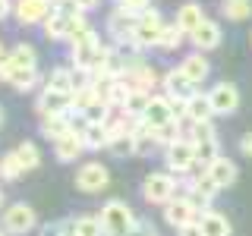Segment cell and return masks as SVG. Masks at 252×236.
Returning <instances> with one entry per match:
<instances>
[{"instance_id": "cell-30", "label": "cell", "mask_w": 252, "mask_h": 236, "mask_svg": "<svg viewBox=\"0 0 252 236\" xmlns=\"http://www.w3.org/2000/svg\"><path fill=\"white\" fill-rule=\"evenodd\" d=\"M82 139H85V148H110V132L104 123H92L82 132Z\"/></svg>"}, {"instance_id": "cell-14", "label": "cell", "mask_w": 252, "mask_h": 236, "mask_svg": "<svg viewBox=\"0 0 252 236\" xmlns=\"http://www.w3.org/2000/svg\"><path fill=\"white\" fill-rule=\"evenodd\" d=\"M120 79L129 85L132 91H148V94H152V88L161 82V79H158V73H155L152 66H145V63H129V66H126V73H123Z\"/></svg>"}, {"instance_id": "cell-48", "label": "cell", "mask_w": 252, "mask_h": 236, "mask_svg": "<svg viewBox=\"0 0 252 236\" xmlns=\"http://www.w3.org/2000/svg\"><path fill=\"white\" fill-rule=\"evenodd\" d=\"M0 205H3V192H0Z\"/></svg>"}, {"instance_id": "cell-9", "label": "cell", "mask_w": 252, "mask_h": 236, "mask_svg": "<svg viewBox=\"0 0 252 236\" xmlns=\"http://www.w3.org/2000/svg\"><path fill=\"white\" fill-rule=\"evenodd\" d=\"M54 13V0H16L13 3V16L19 26H38L47 22Z\"/></svg>"}, {"instance_id": "cell-19", "label": "cell", "mask_w": 252, "mask_h": 236, "mask_svg": "<svg viewBox=\"0 0 252 236\" xmlns=\"http://www.w3.org/2000/svg\"><path fill=\"white\" fill-rule=\"evenodd\" d=\"M205 173H208V177L215 179L220 189H227V186H233V183H236V173H240V170H236V164L230 161V157L220 154L215 164H208V167H205Z\"/></svg>"}, {"instance_id": "cell-20", "label": "cell", "mask_w": 252, "mask_h": 236, "mask_svg": "<svg viewBox=\"0 0 252 236\" xmlns=\"http://www.w3.org/2000/svg\"><path fill=\"white\" fill-rule=\"evenodd\" d=\"M205 22V13H202V6L199 3H183L177 10V19H173V26H177L183 35H192L195 29H199Z\"/></svg>"}, {"instance_id": "cell-18", "label": "cell", "mask_w": 252, "mask_h": 236, "mask_svg": "<svg viewBox=\"0 0 252 236\" xmlns=\"http://www.w3.org/2000/svg\"><path fill=\"white\" fill-rule=\"evenodd\" d=\"M85 151V139H82V132H66L63 139L54 142V154H57V161L63 164H69V161H76L79 154Z\"/></svg>"}, {"instance_id": "cell-4", "label": "cell", "mask_w": 252, "mask_h": 236, "mask_svg": "<svg viewBox=\"0 0 252 236\" xmlns=\"http://www.w3.org/2000/svg\"><path fill=\"white\" fill-rule=\"evenodd\" d=\"M161 35H164V19H161V13L152 6V10H145L139 16L132 44H136L139 51H145V47H158V44H161Z\"/></svg>"}, {"instance_id": "cell-47", "label": "cell", "mask_w": 252, "mask_h": 236, "mask_svg": "<svg viewBox=\"0 0 252 236\" xmlns=\"http://www.w3.org/2000/svg\"><path fill=\"white\" fill-rule=\"evenodd\" d=\"M0 123H3V110H0Z\"/></svg>"}, {"instance_id": "cell-29", "label": "cell", "mask_w": 252, "mask_h": 236, "mask_svg": "<svg viewBox=\"0 0 252 236\" xmlns=\"http://www.w3.org/2000/svg\"><path fill=\"white\" fill-rule=\"evenodd\" d=\"M220 13L230 22H243V19L252 16V0H224V3H220Z\"/></svg>"}, {"instance_id": "cell-42", "label": "cell", "mask_w": 252, "mask_h": 236, "mask_svg": "<svg viewBox=\"0 0 252 236\" xmlns=\"http://www.w3.org/2000/svg\"><path fill=\"white\" fill-rule=\"evenodd\" d=\"M177 236H202V227L199 224H189V227H180Z\"/></svg>"}, {"instance_id": "cell-2", "label": "cell", "mask_w": 252, "mask_h": 236, "mask_svg": "<svg viewBox=\"0 0 252 236\" xmlns=\"http://www.w3.org/2000/svg\"><path fill=\"white\" fill-rule=\"evenodd\" d=\"M189 142L195 145V157H199L202 167H208V164H215L220 157L218 132H215L211 123H192V129H189Z\"/></svg>"}, {"instance_id": "cell-44", "label": "cell", "mask_w": 252, "mask_h": 236, "mask_svg": "<svg viewBox=\"0 0 252 236\" xmlns=\"http://www.w3.org/2000/svg\"><path fill=\"white\" fill-rule=\"evenodd\" d=\"M10 13H13V3H10V0H0V22H3Z\"/></svg>"}, {"instance_id": "cell-15", "label": "cell", "mask_w": 252, "mask_h": 236, "mask_svg": "<svg viewBox=\"0 0 252 236\" xmlns=\"http://www.w3.org/2000/svg\"><path fill=\"white\" fill-rule=\"evenodd\" d=\"M161 85H164V94L173 98V101H189L195 94V85L183 76V69H170V73H164Z\"/></svg>"}, {"instance_id": "cell-1", "label": "cell", "mask_w": 252, "mask_h": 236, "mask_svg": "<svg viewBox=\"0 0 252 236\" xmlns=\"http://www.w3.org/2000/svg\"><path fill=\"white\" fill-rule=\"evenodd\" d=\"M136 214H132V208L120 199L107 202L104 208H101V227H104V236H126L136 227Z\"/></svg>"}, {"instance_id": "cell-25", "label": "cell", "mask_w": 252, "mask_h": 236, "mask_svg": "<svg viewBox=\"0 0 252 236\" xmlns=\"http://www.w3.org/2000/svg\"><path fill=\"white\" fill-rule=\"evenodd\" d=\"M44 88H51V91H63V94H73V91L79 88L76 73H73V69H66V66H57L51 76L44 79Z\"/></svg>"}, {"instance_id": "cell-26", "label": "cell", "mask_w": 252, "mask_h": 236, "mask_svg": "<svg viewBox=\"0 0 252 236\" xmlns=\"http://www.w3.org/2000/svg\"><path fill=\"white\" fill-rule=\"evenodd\" d=\"M66 132H73V126H69V114H54V117H41V136L57 142L63 139Z\"/></svg>"}, {"instance_id": "cell-28", "label": "cell", "mask_w": 252, "mask_h": 236, "mask_svg": "<svg viewBox=\"0 0 252 236\" xmlns=\"http://www.w3.org/2000/svg\"><path fill=\"white\" fill-rule=\"evenodd\" d=\"M69 236H104V227H101V217L82 214V217L69 220Z\"/></svg>"}, {"instance_id": "cell-39", "label": "cell", "mask_w": 252, "mask_h": 236, "mask_svg": "<svg viewBox=\"0 0 252 236\" xmlns=\"http://www.w3.org/2000/svg\"><path fill=\"white\" fill-rule=\"evenodd\" d=\"M123 13H132V16H142L145 10H152V0H117Z\"/></svg>"}, {"instance_id": "cell-31", "label": "cell", "mask_w": 252, "mask_h": 236, "mask_svg": "<svg viewBox=\"0 0 252 236\" xmlns=\"http://www.w3.org/2000/svg\"><path fill=\"white\" fill-rule=\"evenodd\" d=\"M13 151H16V157H19L22 170H35L38 164H41V151H38L35 142H22V145H16Z\"/></svg>"}, {"instance_id": "cell-22", "label": "cell", "mask_w": 252, "mask_h": 236, "mask_svg": "<svg viewBox=\"0 0 252 236\" xmlns=\"http://www.w3.org/2000/svg\"><path fill=\"white\" fill-rule=\"evenodd\" d=\"M6 63H10V76L16 69H38V54L32 44H16L10 54H6Z\"/></svg>"}, {"instance_id": "cell-27", "label": "cell", "mask_w": 252, "mask_h": 236, "mask_svg": "<svg viewBox=\"0 0 252 236\" xmlns=\"http://www.w3.org/2000/svg\"><path fill=\"white\" fill-rule=\"evenodd\" d=\"M73 16H60V13H51V19L44 22V38L47 41H63V38H69V31H73Z\"/></svg>"}, {"instance_id": "cell-23", "label": "cell", "mask_w": 252, "mask_h": 236, "mask_svg": "<svg viewBox=\"0 0 252 236\" xmlns=\"http://www.w3.org/2000/svg\"><path fill=\"white\" fill-rule=\"evenodd\" d=\"M199 227H202V236H230V220L218 211H202L199 214Z\"/></svg>"}, {"instance_id": "cell-5", "label": "cell", "mask_w": 252, "mask_h": 236, "mask_svg": "<svg viewBox=\"0 0 252 236\" xmlns=\"http://www.w3.org/2000/svg\"><path fill=\"white\" fill-rule=\"evenodd\" d=\"M164 161H167V173L173 177H183L199 164V157H195V145L189 142V136H183L180 142H173L170 148H164Z\"/></svg>"}, {"instance_id": "cell-32", "label": "cell", "mask_w": 252, "mask_h": 236, "mask_svg": "<svg viewBox=\"0 0 252 236\" xmlns=\"http://www.w3.org/2000/svg\"><path fill=\"white\" fill-rule=\"evenodd\" d=\"M38 82H41L38 69H16V73L10 76V85H13L16 91H32Z\"/></svg>"}, {"instance_id": "cell-10", "label": "cell", "mask_w": 252, "mask_h": 236, "mask_svg": "<svg viewBox=\"0 0 252 236\" xmlns=\"http://www.w3.org/2000/svg\"><path fill=\"white\" fill-rule=\"evenodd\" d=\"M199 214H202V211L195 208L186 195H177V199H170L167 205H164V220H167L173 230L189 227V224H199Z\"/></svg>"}, {"instance_id": "cell-21", "label": "cell", "mask_w": 252, "mask_h": 236, "mask_svg": "<svg viewBox=\"0 0 252 236\" xmlns=\"http://www.w3.org/2000/svg\"><path fill=\"white\" fill-rule=\"evenodd\" d=\"M211 117H215V107H211L208 94L195 91L192 98L186 101V120L189 123H211Z\"/></svg>"}, {"instance_id": "cell-8", "label": "cell", "mask_w": 252, "mask_h": 236, "mask_svg": "<svg viewBox=\"0 0 252 236\" xmlns=\"http://www.w3.org/2000/svg\"><path fill=\"white\" fill-rule=\"evenodd\" d=\"M173 120H177V104H173V98H167V94H152L145 114H142V123L152 126V129H161V126H167Z\"/></svg>"}, {"instance_id": "cell-34", "label": "cell", "mask_w": 252, "mask_h": 236, "mask_svg": "<svg viewBox=\"0 0 252 236\" xmlns=\"http://www.w3.org/2000/svg\"><path fill=\"white\" fill-rule=\"evenodd\" d=\"M22 164H19V157H16V151H10V154H3V161H0V177L3 179H19L22 177Z\"/></svg>"}, {"instance_id": "cell-37", "label": "cell", "mask_w": 252, "mask_h": 236, "mask_svg": "<svg viewBox=\"0 0 252 236\" xmlns=\"http://www.w3.org/2000/svg\"><path fill=\"white\" fill-rule=\"evenodd\" d=\"M110 151H114L117 157H126V154H136V136L132 132H126V136L114 139L110 142Z\"/></svg>"}, {"instance_id": "cell-7", "label": "cell", "mask_w": 252, "mask_h": 236, "mask_svg": "<svg viewBox=\"0 0 252 236\" xmlns=\"http://www.w3.org/2000/svg\"><path fill=\"white\" fill-rule=\"evenodd\" d=\"M107 186H110V173H107V167L101 161H89V164H82V167L76 170V189L79 192L94 195V192H104Z\"/></svg>"}, {"instance_id": "cell-46", "label": "cell", "mask_w": 252, "mask_h": 236, "mask_svg": "<svg viewBox=\"0 0 252 236\" xmlns=\"http://www.w3.org/2000/svg\"><path fill=\"white\" fill-rule=\"evenodd\" d=\"M0 236H10V233H6V230H0Z\"/></svg>"}, {"instance_id": "cell-17", "label": "cell", "mask_w": 252, "mask_h": 236, "mask_svg": "<svg viewBox=\"0 0 252 236\" xmlns=\"http://www.w3.org/2000/svg\"><path fill=\"white\" fill-rule=\"evenodd\" d=\"M220 38H224V31H220V26L215 19H205L199 29L192 31V35H189V41H192V47L195 51H215V47L220 44Z\"/></svg>"}, {"instance_id": "cell-11", "label": "cell", "mask_w": 252, "mask_h": 236, "mask_svg": "<svg viewBox=\"0 0 252 236\" xmlns=\"http://www.w3.org/2000/svg\"><path fill=\"white\" fill-rule=\"evenodd\" d=\"M136 22H139V16H132V13H123L120 6H117L114 13L107 16V31H110V38H114L117 44H129L132 51H139L136 44H132V35H136Z\"/></svg>"}, {"instance_id": "cell-6", "label": "cell", "mask_w": 252, "mask_h": 236, "mask_svg": "<svg viewBox=\"0 0 252 236\" xmlns=\"http://www.w3.org/2000/svg\"><path fill=\"white\" fill-rule=\"evenodd\" d=\"M35 224H38V214H35V208L26 205V202L10 205V208L3 211V217H0V227H3L10 236H22V233L35 230Z\"/></svg>"}, {"instance_id": "cell-41", "label": "cell", "mask_w": 252, "mask_h": 236, "mask_svg": "<svg viewBox=\"0 0 252 236\" xmlns=\"http://www.w3.org/2000/svg\"><path fill=\"white\" fill-rule=\"evenodd\" d=\"M240 154L252 157V132H243V136H240Z\"/></svg>"}, {"instance_id": "cell-24", "label": "cell", "mask_w": 252, "mask_h": 236, "mask_svg": "<svg viewBox=\"0 0 252 236\" xmlns=\"http://www.w3.org/2000/svg\"><path fill=\"white\" fill-rule=\"evenodd\" d=\"M180 69H183V76H186L192 85L205 82V79H208V73H211V66H208V60H205V54H189V57L180 63Z\"/></svg>"}, {"instance_id": "cell-36", "label": "cell", "mask_w": 252, "mask_h": 236, "mask_svg": "<svg viewBox=\"0 0 252 236\" xmlns=\"http://www.w3.org/2000/svg\"><path fill=\"white\" fill-rule=\"evenodd\" d=\"M155 139H158V145H164V148H170L173 142H180L183 136H180V126H177V120L167 123V126H161V129H155Z\"/></svg>"}, {"instance_id": "cell-43", "label": "cell", "mask_w": 252, "mask_h": 236, "mask_svg": "<svg viewBox=\"0 0 252 236\" xmlns=\"http://www.w3.org/2000/svg\"><path fill=\"white\" fill-rule=\"evenodd\" d=\"M76 6L82 13H89V10H94V6H98V0H76Z\"/></svg>"}, {"instance_id": "cell-3", "label": "cell", "mask_w": 252, "mask_h": 236, "mask_svg": "<svg viewBox=\"0 0 252 236\" xmlns=\"http://www.w3.org/2000/svg\"><path fill=\"white\" fill-rule=\"evenodd\" d=\"M142 199L148 205H167L177 199V177L173 173H148L142 183Z\"/></svg>"}, {"instance_id": "cell-13", "label": "cell", "mask_w": 252, "mask_h": 236, "mask_svg": "<svg viewBox=\"0 0 252 236\" xmlns=\"http://www.w3.org/2000/svg\"><path fill=\"white\" fill-rule=\"evenodd\" d=\"M208 101H211V107H215L218 117H230V114H236V107H240V88H236L233 82H218L215 88L208 91Z\"/></svg>"}, {"instance_id": "cell-16", "label": "cell", "mask_w": 252, "mask_h": 236, "mask_svg": "<svg viewBox=\"0 0 252 236\" xmlns=\"http://www.w3.org/2000/svg\"><path fill=\"white\" fill-rule=\"evenodd\" d=\"M73 110V94H63V91H51L44 88L38 94V114L41 117H54V114H69Z\"/></svg>"}, {"instance_id": "cell-35", "label": "cell", "mask_w": 252, "mask_h": 236, "mask_svg": "<svg viewBox=\"0 0 252 236\" xmlns=\"http://www.w3.org/2000/svg\"><path fill=\"white\" fill-rule=\"evenodd\" d=\"M148 98H152L148 91H132V94H129V101H126V107H123V114H129V117H142V114H145V107H148Z\"/></svg>"}, {"instance_id": "cell-33", "label": "cell", "mask_w": 252, "mask_h": 236, "mask_svg": "<svg viewBox=\"0 0 252 236\" xmlns=\"http://www.w3.org/2000/svg\"><path fill=\"white\" fill-rule=\"evenodd\" d=\"M82 114L89 117V123H107L110 117H114V107H110L104 98H98V101H94V104H92L89 110H82Z\"/></svg>"}, {"instance_id": "cell-45", "label": "cell", "mask_w": 252, "mask_h": 236, "mask_svg": "<svg viewBox=\"0 0 252 236\" xmlns=\"http://www.w3.org/2000/svg\"><path fill=\"white\" fill-rule=\"evenodd\" d=\"M6 57V51H3V44H0V60H3Z\"/></svg>"}, {"instance_id": "cell-40", "label": "cell", "mask_w": 252, "mask_h": 236, "mask_svg": "<svg viewBox=\"0 0 252 236\" xmlns=\"http://www.w3.org/2000/svg\"><path fill=\"white\" fill-rule=\"evenodd\" d=\"M126 236H158V230H155V224H148V220H136V227H132Z\"/></svg>"}, {"instance_id": "cell-12", "label": "cell", "mask_w": 252, "mask_h": 236, "mask_svg": "<svg viewBox=\"0 0 252 236\" xmlns=\"http://www.w3.org/2000/svg\"><path fill=\"white\" fill-rule=\"evenodd\" d=\"M218 189H220V186L202 170V177H195V179H189V183H186V199L192 202L199 211H211L208 205H211V199L218 195Z\"/></svg>"}, {"instance_id": "cell-38", "label": "cell", "mask_w": 252, "mask_h": 236, "mask_svg": "<svg viewBox=\"0 0 252 236\" xmlns=\"http://www.w3.org/2000/svg\"><path fill=\"white\" fill-rule=\"evenodd\" d=\"M183 31H180L177 26H164V35H161V44L158 47H164V51H177L180 44H183Z\"/></svg>"}]
</instances>
